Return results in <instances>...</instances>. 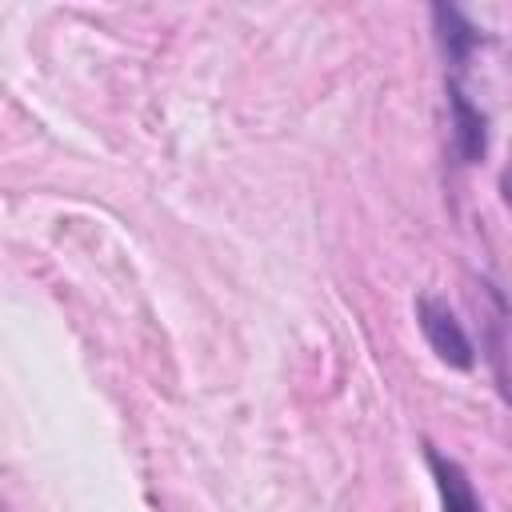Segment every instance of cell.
<instances>
[{"instance_id": "cell-3", "label": "cell", "mask_w": 512, "mask_h": 512, "mask_svg": "<svg viewBox=\"0 0 512 512\" xmlns=\"http://www.w3.org/2000/svg\"><path fill=\"white\" fill-rule=\"evenodd\" d=\"M432 28H436V44H440V52H444V60L452 64V68H464L468 64V56L480 48V28L460 12V8H452V4H432Z\"/></svg>"}, {"instance_id": "cell-4", "label": "cell", "mask_w": 512, "mask_h": 512, "mask_svg": "<svg viewBox=\"0 0 512 512\" xmlns=\"http://www.w3.org/2000/svg\"><path fill=\"white\" fill-rule=\"evenodd\" d=\"M424 460H428V472L436 480V492H440L444 512H484V504H480V496H476L464 464H456L452 456H440L436 448H428Z\"/></svg>"}, {"instance_id": "cell-5", "label": "cell", "mask_w": 512, "mask_h": 512, "mask_svg": "<svg viewBox=\"0 0 512 512\" xmlns=\"http://www.w3.org/2000/svg\"><path fill=\"white\" fill-rule=\"evenodd\" d=\"M480 296L488 300V308H480L484 328H488V336H484V344H488V360H492L496 380H500V388H504V396H508V368H504V360H508V344H504V328L512 324V308H508V300L500 296V288H496L492 280H480Z\"/></svg>"}, {"instance_id": "cell-6", "label": "cell", "mask_w": 512, "mask_h": 512, "mask_svg": "<svg viewBox=\"0 0 512 512\" xmlns=\"http://www.w3.org/2000/svg\"><path fill=\"white\" fill-rule=\"evenodd\" d=\"M500 192H504V204L512 208V156H508V164H504V176H500Z\"/></svg>"}, {"instance_id": "cell-2", "label": "cell", "mask_w": 512, "mask_h": 512, "mask_svg": "<svg viewBox=\"0 0 512 512\" xmlns=\"http://www.w3.org/2000/svg\"><path fill=\"white\" fill-rule=\"evenodd\" d=\"M448 108H452V152L460 164H476L488 152V116L464 96L456 80H448Z\"/></svg>"}, {"instance_id": "cell-1", "label": "cell", "mask_w": 512, "mask_h": 512, "mask_svg": "<svg viewBox=\"0 0 512 512\" xmlns=\"http://www.w3.org/2000/svg\"><path fill=\"white\" fill-rule=\"evenodd\" d=\"M416 324H420L428 348H432L444 364H452V368H472V364H476V348H472L464 324L456 320V312H452L444 300L420 296V300H416Z\"/></svg>"}]
</instances>
